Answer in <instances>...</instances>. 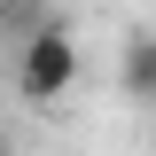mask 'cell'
Returning <instances> with one entry per match:
<instances>
[{
  "instance_id": "obj_1",
  "label": "cell",
  "mask_w": 156,
  "mask_h": 156,
  "mask_svg": "<svg viewBox=\"0 0 156 156\" xmlns=\"http://www.w3.org/2000/svg\"><path fill=\"white\" fill-rule=\"evenodd\" d=\"M70 86H78V39L62 23H31L23 47H16V94L31 109H55Z\"/></svg>"
},
{
  "instance_id": "obj_4",
  "label": "cell",
  "mask_w": 156,
  "mask_h": 156,
  "mask_svg": "<svg viewBox=\"0 0 156 156\" xmlns=\"http://www.w3.org/2000/svg\"><path fill=\"white\" fill-rule=\"evenodd\" d=\"M0 8H8V0H0Z\"/></svg>"
},
{
  "instance_id": "obj_2",
  "label": "cell",
  "mask_w": 156,
  "mask_h": 156,
  "mask_svg": "<svg viewBox=\"0 0 156 156\" xmlns=\"http://www.w3.org/2000/svg\"><path fill=\"white\" fill-rule=\"evenodd\" d=\"M117 86H125V101L156 109V31H133V39H125V55H117Z\"/></svg>"
},
{
  "instance_id": "obj_3",
  "label": "cell",
  "mask_w": 156,
  "mask_h": 156,
  "mask_svg": "<svg viewBox=\"0 0 156 156\" xmlns=\"http://www.w3.org/2000/svg\"><path fill=\"white\" fill-rule=\"evenodd\" d=\"M0 156H16V140H8V133H0Z\"/></svg>"
}]
</instances>
